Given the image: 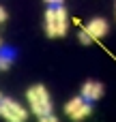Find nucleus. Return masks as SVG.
<instances>
[{
  "instance_id": "nucleus-3",
  "label": "nucleus",
  "mask_w": 116,
  "mask_h": 122,
  "mask_svg": "<svg viewBox=\"0 0 116 122\" xmlns=\"http://www.w3.org/2000/svg\"><path fill=\"white\" fill-rule=\"evenodd\" d=\"M0 118H4L6 122H26L28 112L13 99H0Z\"/></svg>"
},
{
  "instance_id": "nucleus-12",
  "label": "nucleus",
  "mask_w": 116,
  "mask_h": 122,
  "mask_svg": "<svg viewBox=\"0 0 116 122\" xmlns=\"http://www.w3.org/2000/svg\"><path fill=\"white\" fill-rule=\"evenodd\" d=\"M0 99H2V94H0Z\"/></svg>"
},
{
  "instance_id": "nucleus-9",
  "label": "nucleus",
  "mask_w": 116,
  "mask_h": 122,
  "mask_svg": "<svg viewBox=\"0 0 116 122\" xmlns=\"http://www.w3.org/2000/svg\"><path fill=\"white\" fill-rule=\"evenodd\" d=\"M39 122H60L56 116H52V114H47V116H39Z\"/></svg>"
},
{
  "instance_id": "nucleus-2",
  "label": "nucleus",
  "mask_w": 116,
  "mask_h": 122,
  "mask_svg": "<svg viewBox=\"0 0 116 122\" xmlns=\"http://www.w3.org/2000/svg\"><path fill=\"white\" fill-rule=\"evenodd\" d=\"M28 103H30V109L37 116H47L54 109L52 99H50V92L45 90V86H39V84L28 90Z\"/></svg>"
},
{
  "instance_id": "nucleus-11",
  "label": "nucleus",
  "mask_w": 116,
  "mask_h": 122,
  "mask_svg": "<svg viewBox=\"0 0 116 122\" xmlns=\"http://www.w3.org/2000/svg\"><path fill=\"white\" fill-rule=\"evenodd\" d=\"M47 4H62V0H45Z\"/></svg>"
},
{
  "instance_id": "nucleus-10",
  "label": "nucleus",
  "mask_w": 116,
  "mask_h": 122,
  "mask_svg": "<svg viewBox=\"0 0 116 122\" xmlns=\"http://www.w3.org/2000/svg\"><path fill=\"white\" fill-rule=\"evenodd\" d=\"M4 19H6V11H4V9H2V6H0V24H2V21H4Z\"/></svg>"
},
{
  "instance_id": "nucleus-7",
  "label": "nucleus",
  "mask_w": 116,
  "mask_h": 122,
  "mask_svg": "<svg viewBox=\"0 0 116 122\" xmlns=\"http://www.w3.org/2000/svg\"><path fill=\"white\" fill-rule=\"evenodd\" d=\"M15 58H17V54H15L13 47H0V69L2 71L11 69V64L15 62Z\"/></svg>"
},
{
  "instance_id": "nucleus-6",
  "label": "nucleus",
  "mask_w": 116,
  "mask_h": 122,
  "mask_svg": "<svg viewBox=\"0 0 116 122\" xmlns=\"http://www.w3.org/2000/svg\"><path fill=\"white\" fill-rule=\"evenodd\" d=\"M108 28H110V26H108V21H105V19L95 17V19H90V21L86 24V28H84V30H86L93 39H101V36H105V34H108Z\"/></svg>"
},
{
  "instance_id": "nucleus-4",
  "label": "nucleus",
  "mask_w": 116,
  "mask_h": 122,
  "mask_svg": "<svg viewBox=\"0 0 116 122\" xmlns=\"http://www.w3.org/2000/svg\"><path fill=\"white\" fill-rule=\"evenodd\" d=\"M65 114H67L71 120L80 122V120H84V118H88V116L93 114V103L84 101L82 97H75V99H71V101L65 105Z\"/></svg>"
},
{
  "instance_id": "nucleus-13",
  "label": "nucleus",
  "mask_w": 116,
  "mask_h": 122,
  "mask_svg": "<svg viewBox=\"0 0 116 122\" xmlns=\"http://www.w3.org/2000/svg\"><path fill=\"white\" fill-rule=\"evenodd\" d=\"M0 47H2V43H0Z\"/></svg>"
},
{
  "instance_id": "nucleus-1",
  "label": "nucleus",
  "mask_w": 116,
  "mask_h": 122,
  "mask_svg": "<svg viewBox=\"0 0 116 122\" xmlns=\"http://www.w3.org/2000/svg\"><path fill=\"white\" fill-rule=\"evenodd\" d=\"M45 30L47 36H65L67 32V11L62 4H50L45 11Z\"/></svg>"
},
{
  "instance_id": "nucleus-8",
  "label": "nucleus",
  "mask_w": 116,
  "mask_h": 122,
  "mask_svg": "<svg viewBox=\"0 0 116 122\" xmlns=\"http://www.w3.org/2000/svg\"><path fill=\"white\" fill-rule=\"evenodd\" d=\"M77 36H80V43H82V45H90V43H93V36H90L86 30H82Z\"/></svg>"
},
{
  "instance_id": "nucleus-5",
  "label": "nucleus",
  "mask_w": 116,
  "mask_h": 122,
  "mask_svg": "<svg viewBox=\"0 0 116 122\" xmlns=\"http://www.w3.org/2000/svg\"><path fill=\"white\" fill-rule=\"evenodd\" d=\"M84 101H88V103H95V101H99L101 97H103V84H99V81H86L84 86H82V94H80Z\"/></svg>"
}]
</instances>
